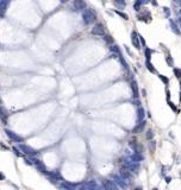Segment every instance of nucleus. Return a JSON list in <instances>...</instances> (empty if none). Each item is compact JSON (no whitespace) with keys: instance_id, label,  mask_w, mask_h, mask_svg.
<instances>
[{"instance_id":"f257e3e1","label":"nucleus","mask_w":181,"mask_h":190,"mask_svg":"<svg viewBox=\"0 0 181 190\" xmlns=\"http://www.w3.org/2000/svg\"><path fill=\"white\" fill-rule=\"evenodd\" d=\"M82 19H83V23L86 25H89V24L94 23L95 19H97V16L94 14V12L89 10V8H85L82 12Z\"/></svg>"},{"instance_id":"f03ea898","label":"nucleus","mask_w":181,"mask_h":190,"mask_svg":"<svg viewBox=\"0 0 181 190\" xmlns=\"http://www.w3.org/2000/svg\"><path fill=\"white\" fill-rule=\"evenodd\" d=\"M19 149L22 150V152H24L25 155L30 156V157H35V156L37 155V151H36V150H33L32 147L25 145V144H19Z\"/></svg>"},{"instance_id":"7ed1b4c3","label":"nucleus","mask_w":181,"mask_h":190,"mask_svg":"<svg viewBox=\"0 0 181 190\" xmlns=\"http://www.w3.org/2000/svg\"><path fill=\"white\" fill-rule=\"evenodd\" d=\"M102 186H104V190H118V185L113 181H110V179H104L102 181Z\"/></svg>"},{"instance_id":"20e7f679","label":"nucleus","mask_w":181,"mask_h":190,"mask_svg":"<svg viewBox=\"0 0 181 190\" xmlns=\"http://www.w3.org/2000/svg\"><path fill=\"white\" fill-rule=\"evenodd\" d=\"M92 35L95 36H105V27L102 24H95V26L92 29Z\"/></svg>"},{"instance_id":"39448f33","label":"nucleus","mask_w":181,"mask_h":190,"mask_svg":"<svg viewBox=\"0 0 181 190\" xmlns=\"http://www.w3.org/2000/svg\"><path fill=\"white\" fill-rule=\"evenodd\" d=\"M5 133L7 134V137L10 139L14 140V141H18V143H23V139H22V137H19L18 134L13 132V131H10V130H5Z\"/></svg>"},{"instance_id":"423d86ee","label":"nucleus","mask_w":181,"mask_h":190,"mask_svg":"<svg viewBox=\"0 0 181 190\" xmlns=\"http://www.w3.org/2000/svg\"><path fill=\"white\" fill-rule=\"evenodd\" d=\"M113 179H114V183L117 184V185H119V186H122V188H128V183L125 182V179H123L120 176H118V175H114L113 176Z\"/></svg>"},{"instance_id":"0eeeda50","label":"nucleus","mask_w":181,"mask_h":190,"mask_svg":"<svg viewBox=\"0 0 181 190\" xmlns=\"http://www.w3.org/2000/svg\"><path fill=\"white\" fill-rule=\"evenodd\" d=\"M48 175H49V177H50L52 181H57V179H62V177H61V174H60L59 170H52V171H49L48 172Z\"/></svg>"},{"instance_id":"6e6552de","label":"nucleus","mask_w":181,"mask_h":190,"mask_svg":"<svg viewBox=\"0 0 181 190\" xmlns=\"http://www.w3.org/2000/svg\"><path fill=\"white\" fill-rule=\"evenodd\" d=\"M78 184H75V183H71V182H67V181H63L62 182V188L66 190H75Z\"/></svg>"},{"instance_id":"1a4fd4ad","label":"nucleus","mask_w":181,"mask_h":190,"mask_svg":"<svg viewBox=\"0 0 181 190\" xmlns=\"http://www.w3.org/2000/svg\"><path fill=\"white\" fill-rule=\"evenodd\" d=\"M131 40H132V44H135V47L137 48V49H141L139 48V40H138V35L137 32L134 31L131 33Z\"/></svg>"},{"instance_id":"9d476101","label":"nucleus","mask_w":181,"mask_h":190,"mask_svg":"<svg viewBox=\"0 0 181 190\" xmlns=\"http://www.w3.org/2000/svg\"><path fill=\"white\" fill-rule=\"evenodd\" d=\"M137 121L138 122H142V121H144V116H146V111L142 108V107H139L137 111Z\"/></svg>"},{"instance_id":"9b49d317","label":"nucleus","mask_w":181,"mask_h":190,"mask_svg":"<svg viewBox=\"0 0 181 190\" xmlns=\"http://www.w3.org/2000/svg\"><path fill=\"white\" fill-rule=\"evenodd\" d=\"M131 89H132L134 97H138V86H137V82L135 81V80L131 81Z\"/></svg>"},{"instance_id":"f8f14e48","label":"nucleus","mask_w":181,"mask_h":190,"mask_svg":"<svg viewBox=\"0 0 181 190\" xmlns=\"http://www.w3.org/2000/svg\"><path fill=\"white\" fill-rule=\"evenodd\" d=\"M85 186H86L87 190L94 189V188H97V186H98V183H97V181H94V179H90V181H88V182L85 184Z\"/></svg>"},{"instance_id":"ddd939ff","label":"nucleus","mask_w":181,"mask_h":190,"mask_svg":"<svg viewBox=\"0 0 181 190\" xmlns=\"http://www.w3.org/2000/svg\"><path fill=\"white\" fill-rule=\"evenodd\" d=\"M37 166V169H38V171H41V172H43V174H48V170H47V167H45V165L43 164V162L41 160L40 163L36 165Z\"/></svg>"},{"instance_id":"4468645a","label":"nucleus","mask_w":181,"mask_h":190,"mask_svg":"<svg viewBox=\"0 0 181 190\" xmlns=\"http://www.w3.org/2000/svg\"><path fill=\"white\" fill-rule=\"evenodd\" d=\"M8 5V1H3L0 3V10H1V16L5 14V11H6V6Z\"/></svg>"},{"instance_id":"2eb2a0df","label":"nucleus","mask_w":181,"mask_h":190,"mask_svg":"<svg viewBox=\"0 0 181 190\" xmlns=\"http://www.w3.org/2000/svg\"><path fill=\"white\" fill-rule=\"evenodd\" d=\"M120 177H122L123 179H128L129 178V177H130V174H129V171L128 170H124V169H123L122 171H120Z\"/></svg>"},{"instance_id":"dca6fc26","label":"nucleus","mask_w":181,"mask_h":190,"mask_svg":"<svg viewBox=\"0 0 181 190\" xmlns=\"http://www.w3.org/2000/svg\"><path fill=\"white\" fill-rule=\"evenodd\" d=\"M144 125H146V121H142V122H139V125H138L137 127H136V128H135V130H134V133L138 132V131H141L142 128L144 127Z\"/></svg>"},{"instance_id":"f3484780","label":"nucleus","mask_w":181,"mask_h":190,"mask_svg":"<svg viewBox=\"0 0 181 190\" xmlns=\"http://www.w3.org/2000/svg\"><path fill=\"white\" fill-rule=\"evenodd\" d=\"M147 68H148V70H149L150 73H155V71H156L155 68H154V66H153V63L148 62V61H147Z\"/></svg>"},{"instance_id":"a211bd4d","label":"nucleus","mask_w":181,"mask_h":190,"mask_svg":"<svg viewBox=\"0 0 181 190\" xmlns=\"http://www.w3.org/2000/svg\"><path fill=\"white\" fill-rule=\"evenodd\" d=\"M146 57H147V61L148 62H150V58H151V50H149V49H146Z\"/></svg>"},{"instance_id":"6ab92c4d","label":"nucleus","mask_w":181,"mask_h":190,"mask_svg":"<svg viewBox=\"0 0 181 190\" xmlns=\"http://www.w3.org/2000/svg\"><path fill=\"white\" fill-rule=\"evenodd\" d=\"M111 51H113V52H116V54L118 55V56H120V51H119L118 47L117 45H113V47H111Z\"/></svg>"},{"instance_id":"aec40b11","label":"nucleus","mask_w":181,"mask_h":190,"mask_svg":"<svg viewBox=\"0 0 181 190\" xmlns=\"http://www.w3.org/2000/svg\"><path fill=\"white\" fill-rule=\"evenodd\" d=\"M160 80H161L165 85H168V83H169V78H167L166 76H163V75H160Z\"/></svg>"},{"instance_id":"412c9836","label":"nucleus","mask_w":181,"mask_h":190,"mask_svg":"<svg viewBox=\"0 0 181 190\" xmlns=\"http://www.w3.org/2000/svg\"><path fill=\"white\" fill-rule=\"evenodd\" d=\"M116 13H117V14H119V16L122 17V18H124V19H125V20H128V19H129V17H128V14H125V13H123V12L116 11Z\"/></svg>"},{"instance_id":"4be33fe9","label":"nucleus","mask_w":181,"mask_h":190,"mask_svg":"<svg viewBox=\"0 0 181 190\" xmlns=\"http://www.w3.org/2000/svg\"><path fill=\"white\" fill-rule=\"evenodd\" d=\"M75 190H87V189H86V186H85V184H78Z\"/></svg>"},{"instance_id":"5701e85b","label":"nucleus","mask_w":181,"mask_h":190,"mask_svg":"<svg viewBox=\"0 0 181 190\" xmlns=\"http://www.w3.org/2000/svg\"><path fill=\"white\" fill-rule=\"evenodd\" d=\"M104 39H105V40H106L107 43H113V39H112V37H111V36H104Z\"/></svg>"},{"instance_id":"b1692460","label":"nucleus","mask_w":181,"mask_h":190,"mask_svg":"<svg viewBox=\"0 0 181 190\" xmlns=\"http://www.w3.org/2000/svg\"><path fill=\"white\" fill-rule=\"evenodd\" d=\"M170 25H173V29H174V31L176 32V33H179V31H177V26L175 25V23H174L173 20H170Z\"/></svg>"},{"instance_id":"393cba45","label":"nucleus","mask_w":181,"mask_h":190,"mask_svg":"<svg viewBox=\"0 0 181 190\" xmlns=\"http://www.w3.org/2000/svg\"><path fill=\"white\" fill-rule=\"evenodd\" d=\"M174 73H175V76H176V77H180V76H181V75H180V69L175 68V69H174Z\"/></svg>"},{"instance_id":"a878e982","label":"nucleus","mask_w":181,"mask_h":190,"mask_svg":"<svg viewBox=\"0 0 181 190\" xmlns=\"http://www.w3.org/2000/svg\"><path fill=\"white\" fill-rule=\"evenodd\" d=\"M154 136V133H153V131H148V134H147V138L148 139H151V137Z\"/></svg>"},{"instance_id":"bb28decb","label":"nucleus","mask_w":181,"mask_h":190,"mask_svg":"<svg viewBox=\"0 0 181 190\" xmlns=\"http://www.w3.org/2000/svg\"><path fill=\"white\" fill-rule=\"evenodd\" d=\"M13 151L16 152V155H17V156H22V153H20V152L18 151V149H17V147H13Z\"/></svg>"},{"instance_id":"cd10ccee","label":"nucleus","mask_w":181,"mask_h":190,"mask_svg":"<svg viewBox=\"0 0 181 190\" xmlns=\"http://www.w3.org/2000/svg\"><path fill=\"white\" fill-rule=\"evenodd\" d=\"M141 4H142L141 1H137V3L135 4V7H136V11H138V7H139V5H141Z\"/></svg>"},{"instance_id":"c85d7f7f","label":"nucleus","mask_w":181,"mask_h":190,"mask_svg":"<svg viewBox=\"0 0 181 190\" xmlns=\"http://www.w3.org/2000/svg\"><path fill=\"white\" fill-rule=\"evenodd\" d=\"M169 106H170V108H173L174 111H176V107L174 106V103H173V102H170V101H169Z\"/></svg>"},{"instance_id":"c756f323","label":"nucleus","mask_w":181,"mask_h":190,"mask_svg":"<svg viewBox=\"0 0 181 190\" xmlns=\"http://www.w3.org/2000/svg\"><path fill=\"white\" fill-rule=\"evenodd\" d=\"M90 190H104V189H102V188H100V186H97V188H94V189H90Z\"/></svg>"},{"instance_id":"7c9ffc66","label":"nucleus","mask_w":181,"mask_h":190,"mask_svg":"<svg viewBox=\"0 0 181 190\" xmlns=\"http://www.w3.org/2000/svg\"><path fill=\"white\" fill-rule=\"evenodd\" d=\"M25 163H26V164H29V165H31V160H29V159H25Z\"/></svg>"},{"instance_id":"2f4dec72","label":"nucleus","mask_w":181,"mask_h":190,"mask_svg":"<svg viewBox=\"0 0 181 190\" xmlns=\"http://www.w3.org/2000/svg\"><path fill=\"white\" fill-rule=\"evenodd\" d=\"M170 181H172V178H169V177H167V178H166V182H167V183H169Z\"/></svg>"},{"instance_id":"473e14b6","label":"nucleus","mask_w":181,"mask_h":190,"mask_svg":"<svg viewBox=\"0 0 181 190\" xmlns=\"http://www.w3.org/2000/svg\"><path fill=\"white\" fill-rule=\"evenodd\" d=\"M0 178H1V179H5V176H4L3 174H0Z\"/></svg>"},{"instance_id":"72a5a7b5","label":"nucleus","mask_w":181,"mask_h":190,"mask_svg":"<svg viewBox=\"0 0 181 190\" xmlns=\"http://www.w3.org/2000/svg\"><path fill=\"white\" fill-rule=\"evenodd\" d=\"M136 190H142V188H137V189H136Z\"/></svg>"},{"instance_id":"f704fd0d","label":"nucleus","mask_w":181,"mask_h":190,"mask_svg":"<svg viewBox=\"0 0 181 190\" xmlns=\"http://www.w3.org/2000/svg\"><path fill=\"white\" fill-rule=\"evenodd\" d=\"M153 190H158V189H153Z\"/></svg>"}]
</instances>
